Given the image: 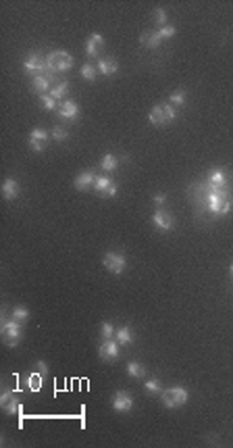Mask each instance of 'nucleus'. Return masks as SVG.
<instances>
[{
    "label": "nucleus",
    "mask_w": 233,
    "mask_h": 448,
    "mask_svg": "<svg viewBox=\"0 0 233 448\" xmlns=\"http://www.w3.org/2000/svg\"><path fill=\"white\" fill-rule=\"evenodd\" d=\"M156 32L160 34V38H163V40H169V38H173V36H175L177 29H175V25H165V27L156 29Z\"/></svg>",
    "instance_id": "72a5a7b5"
},
{
    "label": "nucleus",
    "mask_w": 233,
    "mask_h": 448,
    "mask_svg": "<svg viewBox=\"0 0 233 448\" xmlns=\"http://www.w3.org/2000/svg\"><path fill=\"white\" fill-rule=\"evenodd\" d=\"M40 100H42L46 111H56L58 104H56V98H52L50 94H40Z\"/></svg>",
    "instance_id": "c85d7f7f"
},
{
    "label": "nucleus",
    "mask_w": 233,
    "mask_h": 448,
    "mask_svg": "<svg viewBox=\"0 0 233 448\" xmlns=\"http://www.w3.org/2000/svg\"><path fill=\"white\" fill-rule=\"evenodd\" d=\"M98 71L102 75H113L119 71V63L115 58H100L98 61Z\"/></svg>",
    "instance_id": "aec40b11"
},
{
    "label": "nucleus",
    "mask_w": 233,
    "mask_h": 448,
    "mask_svg": "<svg viewBox=\"0 0 233 448\" xmlns=\"http://www.w3.org/2000/svg\"><path fill=\"white\" fill-rule=\"evenodd\" d=\"M36 367H38V371L42 373V375H48V365H46L44 361H38V363H36Z\"/></svg>",
    "instance_id": "c9c22d12"
},
{
    "label": "nucleus",
    "mask_w": 233,
    "mask_h": 448,
    "mask_svg": "<svg viewBox=\"0 0 233 448\" xmlns=\"http://www.w3.org/2000/svg\"><path fill=\"white\" fill-rule=\"evenodd\" d=\"M115 340L121 344V346H129L131 342H134V334H131V330L125 325V327H119V330L115 332Z\"/></svg>",
    "instance_id": "412c9836"
},
{
    "label": "nucleus",
    "mask_w": 233,
    "mask_h": 448,
    "mask_svg": "<svg viewBox=\"0 0 233 448\" xmlns=\"http://www.w3.org/2000/svg\"><path fill=\"white\" fill-rule=\"evenodd\" d=\"M152 200H154V204H156L158 208H163L165 202H167V196H165V194H154V198H152Z\"/></svg>",
    "instance_id": "f704fd0d"
},
{
    "label": "nucleus",
    "mask_w": 233,
    "mask_h": 448,
    "mask_svg": "<svg viewBox=\"0 0 233 448\" xmlns=\"http://www.w3.org/2000/svg\"><path fill=\"white\" fill-rule=\"evenodd\" d=\"M50 136H52L54 142H63V140H67V138H69V132H67V129H63L60 125H56V127H52V134H50Z\"/></svg>",
    "instance_id": "2f4dec72"
},
{
    "label": "nucleus",
    "mask_w": 233,
    "mask_h": 448,
    "mask_svg": "<svg viewBox=\"0 0 233 448\" xmlns=\"http://www.w3.org/2000/svg\"><path fill=\"white\" fill-rule=\"evenodd\" d=\"M140 42L146 48H158L160 42H163V38H160V34L156 32V29H150V32H144L140 36Z\"/></svg>",
    "instance_id": "f3484780"
},
{
    "label": "nucleus",
    "mask_w": 233,
    "mask_h": 448,
    "mask_svg": "<svg viewBox=\"0 0 233 448\" xmlns=\"http://www.w3.org/2000/svg\"><path fill=\"white\" fill-rule=\"evenodd\" d=\"M208 184L217 186V188H227L229 186V177L223 169H210L208 171Z\"/></svg>",
    "instance_id": "dca6fc26"
},
{
    "label": "nucleus",
    "mask_w": 233,
    "mask_h": 448,
    "mask_svg": "<svg viewBox=\"0 0 233 448\" xmlns=\"http://www.w3.org/2000/svg\"><path fill=\"white\" fill-rule=\"evenodd\" d=\"M11 317H13V319H17L19 323L27 321V319H29V311H27V306H15Z\"/></svg>",
    "instance_id": "cd10ccee"
},
{
    "label": "nucleus",
    "mask_w": 233,
    "mask_h": 448,
    "mask_svg": "<svg viewBox=\"0 0 233 448\" xmlns=\"http://www.w3.org/2000/svg\"><path fill=\"white\" fill-rule=\"evenodd\" d=\"M56 115L63 117V119H69V121H71V119H75V117L79 115V106H77V102H73V100H65V102L58 104Z\"/></svg>",
    "instance_id": "2eb2a0df"
},
{
    "label": "nucleus",
    "mask_w": 233,
    "mask_h": 448,
    "mask_svg": "<svg viewBox=\"0 0 233 448\" xmlns=\"http://www.w3.org/2000/svg\"><path fill=\"white\" fill-rule=\"evenodd\" d=\"M229 271H231V275H233V263H231V267H229Z\"/></svg>",
    "instance_id": "e433bc0d"
},
{
    "label": "nucleus",
    "mask_w": 233,
    "mask_h": 448,
    "mask_svg": "<svg viewBox=\"0 0 233 448\" xmlns=\"http://www.w3.org/2000/svg\"><path fill=\"white\" fill-rule=\"evenodd\" d=\"M94 190L102 198H113V196H117V184L106 175H96Z\"/></svg>",
    "instance_id": "6e6552de"
},
{
    "label": "nucleus",
    "mask_w": 233,
    "mask_h": 448,
    "mask_svg": "<svg viewBox=\"0 0 233 448\" xmlns=\"http://www.w3.org/2000/svg\"><path fill=\"white\" fill-rule=\"evenodd\" d=\"M94 182H96V175H94V171H82L79 175H75V188L77 190H88L90 186H94Z\"/></svg>",
    "instance_id": "a211bd4d"
},
{
    "label": "nucleus",
    "mask_w": 233,
    "mask_h": 448,
    "mask_svg": "<svg viewBox=\"0 0 233 448\" xmlns=\"http://www.w3.org/2000/svg\"><path fill=\"white\" fill-rule=\"evenodd\" d=\"M148 119H150L152 125H167V123L177 119V108L171 102H160L156 106H152Z\"/></svg>",
    "instance_id": "f03ea898"
},
{
    "label": "nucleus",
    "mask_w": 233,
    "mask_h": 448,
    "mask_svg": "<svg viewBox=\"0 0 233 448\" xmlns=\"http://www.w3.org/2000/svg\"><path fill=\"white\" fill-rule=\"evenodd\" d=\"M23 67L27 73H34V75H44L48 73V63H46V56H42L40 52H29L23 61Z\"/></svg>",
    "instance_id": "39448f33"
},
{
    "label": "nucleus",
    "mask_w": 233,
    "mask_h": 448,
    "mask_svg": "<svg viewBox=\"0 0 233 448\" xmlns=\"http://www.w3.org/2000/svg\"><path fill=\"white\" fill-rule=\"evenodd\" d=\"M144 388H146L148 394H160V392H163V386H160L158 380H148Z\"/></svg>",
    "instance_id": "473e14b6"
},
{
    "label": "nucleus",
    "mask_w": 233,
    "mask_h": 448,
    "mask_svg": "<svg viewBox=\"0 0 233 448\" xmlns=\"http://www.w3.org/2000/svg\"><path fill=\"white\" fill-rule=\"evenodd\" d=\"M113 409L117 413H129L131 409H134V396H131L129 392H115Z\"/></svg>",
    "instance_id": "9b49d317"
},
{
    "label": "nucleus",
    "mask_w": 233,
    "mask_h": 448,
    "mask_svg": "<svg viewBox=\"0 0 233 448\" xmlns=\"http://www.w3.org/2000/svg\"><path fill=\"white\" fill-rule=\"evenodd\" d=\"M98 352H100V356H102L104 361H115V358L119 356V342L115 340V338H113V340H102Z\"/></svg>",
    "instance_id": "4468645a"
},
{
    "label": "nucleus",
    "mask_w": 233,
    "mask_h": 448,
    "mask_svg": "<svg viewBox=\"0 0 233 448\" xmlns=\"http://www.w3.org/2000/svg\"><path fill=\"white\" fill-rule=\"evenodd\" d=\"M96 71H98V67H94L92 63H86L82 67V75L88 79V82H94V79H96Z\"/></svg>",
    "instance_id": "c756f323"
},
{
    "label": "nucleus",
    "mask_w": 233,
    "mask_h": 448,
    "mask_svg": "<svg viewBox=\"0 0 233 448\" xmlns=\"http://www.w3.org/2000/svg\"><path fill=\"white\" fill-rule=\"evenodd\" d=\"M127 375L134 377V380H140V377L146 375V367L140 365V363H136V361H131V363L127 365Z\"/></svg>",
    "instance_id": "5701e85b"
},
{
    "label": "nucleus",
    "mask_w": 233,
    "mask_h": 448,
    "mask_svg": "<svg viewBox=\"0 0 233 448\" xmlns=\"http://www.w3.org/2000/svg\"><path fill=\"white\" fill-rule=\"evenodd\" d=\"M115 327H113V323H108V321H104L102 325H100V334H102V338L104 340H113L115 338Z\"/></svg>",
    "instance_id": "7c9ffc66"
},
{
    "label": "nucleus",
    "mask_w": 233,
    "mask_h": 448,
    "mask_svg": "<svg viewBox=\"0 0 233 448\" xmlns=\"http://www.w3.org/2000/svg\"><path fill=\"white\" fill-rule=\"evenodd\" d=\"M48 140H50V134L46 132V129H42V127L32 129V134H29V148L36 152H42L48 144Z\"/></svg>",
    "instance_id": "9d476101"
},
{
    "label": "nucleus",
    "mask_w": 233,
    "mask_h": 448,
    "mask_svg": "<svg viewBox=\"0 0 233 448\" xmlns=\"http://www.w3.org/2000/svg\"><path fill=\"white\" fill-rule=\"evenodd\" d=\"M154 25H158L156 29H160V27H165V25H169V21H167V13H165V8H160V6H156V8H154Z\"/></svg>",
    "instance_id": "a878e982"
},
{
    "label": "nucleus",
    "mask_w": 233,
    "mask_h": 448,
    "mask_svg": "<svg viewBox=\"0 0 233 448\" xmlns=\"http://www.w3.org/2000/svg\"><path fill=\"white\" fill-rule=\"evenodd\" d=\"M152 223H154V227L160 232H171L175 227V219L169 211H165V206H163V208H156L154 211V215H152Z\"/></svg>",
    "instance_id": "0eeeda50"
},
{
    "label": "nucleus",
    "mask_w": 233,
    "mask_h": 448,
    "mask_svg": "<svg viewBox=\"0 0 233 448\" xmlns=\"http://www.w3.org/2000/svg\"><path fill=\"white\" fill-rule=\"evenodd\" d=\"M0 404H2V409L6 415H17L21 413V402H19V398L13 390H6L2 392V396H0Z\"/></svg>",
    "instance_id": "1a4fd4ad"
},
{
    "label": "nucleus",
    "mask_w": 233,
    "mask_h": 448,
    "mask_svg": "<svg viewBox=\"0 0 233 448\" xmlns=\"http://www.w3.org/2000/svg\"><path fill=\"white\" fill-rule=\"evenodd\" d=\"M117 165H119V158H117L115 154H110V152H108V154H104V156H102V161H100V167H102L104 171H108V173H110V171H115Z\"/></svg>",
    "instance_id": "b1692460"
},
{
    "label": "nucleus",
    "mask_w": 233,
    "mask_h": 448,
    "mask_svg": "<svg viewBox=\"0 0 233 448\" xmlns=\"http://www.w3.org/2000/svg\"><path fill=\"white\" fill-rule=\"evenodd\" d=\"M102 48H104V38H102V34H92V36L88 38V42H86V54H88L90 58H96Z\"/></svg>",
    "instance_id": "ddd939ff"
},
{
    "label": "nucleus",
    "mask_w": 233,
    "mask_h": 448,
    "mask_svg": "<svg viewBox=\"0 0 233 448\" xmlns=\"http://www.w3.org/2000/svg\"><path fill=\"white\" fill-rule=\"evenodd\" d=\"M48 63V73H67L73 67V56L65 50H54L46 56Z\"/></svg>",
    "instance_id": "7ed1b4c3"
},
{
    "label": "nucleus",
    "mask_w": 233,
    "mask_h": 448,
    "mask_svg": "<svg viewBox=\"0 0 233 448\" xmlns=\"http://www.w3.org/2000/svg\"><path fill=\"white\" fill-rule=\"evenodd\" d=\"M67 90H69V84H67V82H60V84L52 86V90H50V92H48V94H50V96H52V98H56V100H58V98H63V96L67 94Z\"/></svg>",
    "instance_id": "bb28decb"
},
{
    "label": "nucleus",
    "mask_w": 233,
    "mask_h": 448,
    "mask_svg": "<svg viewBox=\"0 0 233 448\" xmlns=\"http://www.w3.org/2000/svg\"><path fill=\"white\" fill-rule=\"evenodd\" d=\"M0 334H2V338H4V344L13 348V346H17L19 342H21V338H23L21 323H19L17 319H13V317H6L2 313V325H0Z\"/></svg>",
    "instance_id": "f257e3e1"
},
{
    "label": "nucleus",
    "mask_w": 233,
    "mask_h": 448,
    "mask_svg": "<svg viewBox=\"0 0 233 448\" xmlns=\"http://www.w3.org/2000/svg\"><path fill=\"white\" fill-rule=\"evenodd\" d=\"M186 98H187V94H186V90H175L173 94H171V98H169V102L173 104L175 108L177 106H181V104H186Z\"/></svg>",
    "instance_id": "393cba45"
},
{
    "label": "nucleus",
    "mask_w": 233,
    "mask_h": 448,
    "mask_svg": "<svg viewBox=\"0 0 233 448\" xmlns=\"http://www.w3.org/2000/svg\"><path fill=\"white\" fill-rule=\"evenodd\" d=\"M102 265L108 269L110 273L121 275V273L125 271V267H127V258L121 254V252H106L104 258H102Z\"/></svg>",
    "instance_id": "423d86ee"
},
{
    "label": "nucleus",
    "mask_w": 233,
    "mask_h": 448,
    "mask_svg": "<svg viewBox=\"0 0 233 448\" xmlns=\"http://www.w3.org/2000/svg\"><path fill=\"white\" fill-rule=\"evenodd\" d=\"M160 398H163V404L167 409H177V406H184L189 400V392L184 386H173L169 390L160 392Z\"/></svg>",
    "instance_id": "20e7f679"
},
{
    "label": "nucleus",
    "mask_w": 233,
    "mask_h": 448,
    "mask_svg": "<svg viewBox=\"0 0 233 448\" xmlns=\"http://www.w3.org/2000/svg\"><path fill=\"white\" fill-rule=\"evenodd\" d=\"M19 182L17 179H13V177H8V179H4V184H2V196L6 198V200H13V198H17L19 196Z\"/></svg>",
    "instance_id": "6ab92c4d"
},
{
    "label": "nucleus",
    "mask_w": 233,
    "mask_h": 448,
    "mask_svg": "<svg viewBox=\"0 0 233 448\" xmlns=\"http://www.w3.org/2000/svg\"><path fill=\"white\" fill-rule=\"evenodd\" d=\"M42 377H44V375L40 373V371L27 373V375H25V382H27V388H29V390H32V392H38L40 388H42Z\"/></svg>",
    "instance_id": "4be33fe9"
},
{
    "label": "nucleus",
    "mask_w": 233,
    "mask_h": 448,
    "mask_svg": "<svg viewBox=\"0 0 233 448\" xmlns=\"http://www.w3.org/2000/svg\"><path fill=\"white\" fill-rule=\"evenodd\" d=\"M54 73H44V75H34V79H32V86H34V90L36 92H40V94H48L50 90H52V82H54Z\"/></svg>",
    "instance_id": "f8f14e48"
}]
</instances>
